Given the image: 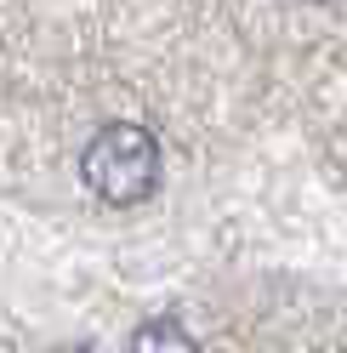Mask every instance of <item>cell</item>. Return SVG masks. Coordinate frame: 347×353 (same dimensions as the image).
<instances>
[{"instance_id":"cell-2","label":"cell","mask_w":347,"mask_h":353,"mask_svg":"<svg viewBox=\"0 0 347 353\" xmlns=\"http://www.w3.org/2000/svg\"><path fill=\"white\" fill-rule=\"evenodd\" d=\"M125 353H200V342L188 336V325H182V319L154 314V319H143L132 336H125Z\"/></svg>"},{"instance_id":"cell-3","label":"cell","mask_w":347,"mask_h":353,"mask_svg":"<svg viewBox=\"0 0 347 353\" xmlns=\"http://www.w3.org/2000/svg\"><path fill=\"white\" fill-rule=\"evenodd\" d=\"M52 353H92V347H80V342H63V347H52Z\"/></svg>"},{"instance_id":"cell-1","label":"cell","mask_w":347,"mask_h":353,"mask_svg":"<svg viewBox=\"0 0 347 353\" xmlns=\"http://www.w3.org/2000/svg\"><path fill=\"white\" fill-rule=\"evenodd\" d=\"M160 143H154V131L148 125H132V120H114V125H103L92 143H85L80 154V183L97 194L103 205H143V200H154V188H160Z\"/></svg>"}]
</instances>
